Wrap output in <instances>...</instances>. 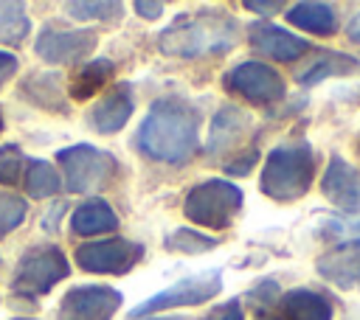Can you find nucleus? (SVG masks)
Returning <instances> with one entry per match:
<instances>
[{"label": "nucleus", "mask_w": 360, "mask_h": 320, "mask_svg": "<svg viewBox=\"0 0 360 320\" xmlns=\"http://www.w3.org/2000/svg\"><path fill=\"white\" fill-rule=\"evenodd\" d=\"M138 146L158 163H186L200 146V115L180 98H160L138 129Z\"/></svg>", "instance_id": "obj_1"}, {"label": "nucleus", "mask_w": 360, "mask_h": 320, "mask_svg": "<svg viewBox=\"0 0 360 320\" xmlns=\"http://www.w3.org/2000/svg\"><path fill=\"white\" fill-rule=\"evenodd\" d=\"M236 20L225 11H183L158 36V48L166 56L197 59L208 53H225L236 45Z\"/></svg>", "instance_id": "obj_2"}, {"label": "nucleus", "mask_w": 360, "mask_h": 320, "mask_svg": "<svg viewBox=\"0 0 360 320\" xmlns=\"http://www.w3.org/2000/svg\"><path fill=\"white\" fill-rule=\"evenodd\" d=\"M315 177V154L309 143L276 146L262 168V194L276 202H292L304 196Z\"/></svg>", "instance_id": "obj_3"}, {"label": "nucleus", "mask_w": 360, "mask_h": 320, "mask_svg": "<svg viewBox=\"0 0 360 320\" xmlns=\"http://www.w3.org/2000/svg\"><path fill=\"white\" fill-rule=\"evenodd\" d=\"M242 188H236L228 180H205L194 188H188L183 213L208 230H225L233 225L239 208H242Z\"/></svg>", "instance_id": "obj_4"}, {"label": "nucleus", "mask_w": 360, "mask_h": 320, "mask_svg": "<svg viewBox=\"0 0 360 320\" xmlns=\"http://www.w3.org/2000/svg\"><path fill=\"white\" fill-rule=\"evenodd\" d=\"M56 163L62 166L65 188L70 194H96L118 171L115 157L90 143H76V146L56 152Z\"/></svg>", "instance_id": "obj_5"}, {"label": "nucleus", "mask_w": 360, "mask_h": 320, "mask_svg": "<svg viewBox=\"0 0 360 320\" xmlns=\"http://www.w3.org/2000/svg\"><path fill=\"white\" fill-rule=\"evenodd\" d=\"M68 272L70 264L56 244H34L17 261V269L11 275V292L22 298H39L51 292L53 284L68 278Z\"/></svg>", "instance_id": "obj_6"}, {"label": "nucleus", "mask_w": 360, "mask_h": 320, "mask_svg": "<svg viewBox=\"0 0 360 320\" xmlns=\"http://www.w3.org/2000/svg\"><path fill=\"white\" fill-rule=\"evenodd\" d=\"M222 289V272L219 269H208L191 278H183L177 284H172L169 289L146 298L141 306H135L129 312V317H149L155 312H169V309H183V306H200L205 300H211L214 295H219Z\"/></svg>", "instance_id": "obj_7"}, {"label": "nucleus", "mask_w": 360, "mask_h": 320, "mask_svg": "<svg viewBox=\"0 0 360 320\" xmlns=\"http://www.w3.org/2000/svg\"><path fill=\"white\" fill-rule=\"evenodd\" d=\"M143 258V244L132 239H101L76 247V261L84 272L96 275H124Z\"/></svg>", "instance_id": "obj_8"}, {"label": "nucleus", "mask_w": 360, "mask_h": 320, "mask_svg": "<svg viewBox=\"0 0 360 320\" xmlns=\"http://www.w3.org/2000/svg\"><path fill=\"white\" fill-rule=\"evenodd\" d=\"M121 306V292L112 286H73L56 309V320H112Z\"/></svg>", "instance_id": "obj_9"}, {"label": "nucleus", "mask_w": 360, "mask_h": 320, "mask_svg": "<svg viewBox=\"0 0 360 320\" xmlns=\"http://www.w3.org/2000/svg\"><path fill=\"white\" fill-rule=\"evenodd\" d=\"M98 42V34L93 28H59V25H45L34 42V51L39 59L51 65H65V62H79L93 53Z\"/></svg>", "instance_id": "obj_10"}, {"label": "nucleus", "mask_w": 360, "mask_h": 320, "mask_svg": "<svg viewBox=\"0 0 360 320\" xmlns=\"http://www.w3.org/2000/svg\"><path fill=\"white\" fill-rule=\"evenodd\" d=\"M228 90L239 93L245 101L253 104H276L284 98V79L264 62H242L228 76Z\"/></svg>", "instance_id": "obj_11"}, {"label": "nucleus", "mask_w": 360, "mask_h": 320, "mask_svg": "<svg viewBox=\"0 0 360 320\" xmlns=\"http://www.w3.org/2000/svg\"><path fill=\"white\" fill-rule=\"evenodd\" d=\"M248 42L253 51H259L267 59L276 62H292L309 51V42L290 34L287 28H278L273 22H250L248 25Z\"/></svg>", "instance_id": "obj_12"}, {"label": "nucleus", "mask_w": 360, "mask_h": 320, "mask_svg": "<svg viewBox=\"0 0 360 320\" xmlns=\"http://www.w3.org/2000/svg\"><path fill=\"white\" fill-rule=\"evenodd\" d=\"M318 275L338 286V289H357L360 292V239L357 241H340L332 250H326L318 264Z\"/></svg>", "instance_id": "obj_13"}, {"label": "nucleus", "mask_w": 360, "mask_h": 320, "mask_svg": "<svg viewBox=\"0 0 360 320\" xmlns=\"http://www.w3.org/2000/svg\"><path fill=\"white\" fill-rule=\"evenodd\" d=\"M321 191L332 205H338L349 213L360 211V171L354 166H349L340 154H332V160L323 171V180H321Z\"/></svg>", "instance_id": "obj_14"}, {"label": "nucleus", "mask_w": 360, "mask_h": 320, "mask_svg": "<svg viewBox=\"0 0 360 320\" xmlns=\"http://www.w3.org/2000/svg\"><path fill=\"white\" fill-rule=\"evenodd\" d=\"M253 126L250 115L239 107H222L217 115H214V124H211V138H208V152L211 157H222L225 152H239L236 146L242 143L245 132Z\"/></svg>", "instance_id": "obj_15"}, {"label": "nucleus", "mask_w": 360, "mask_h": 320, "mask_svg": "<svg viewBox=\"0 0 360 320\" xmlns=\"http://www.w3.org/2000/svg\"><path fill=\"white\" fill-rule=\"evenodd\" d=\"M132 109H135V104H132L129 87H127V84H118L115 90H110V93L93 107L90 121H93L96 132H101V135H115V132L129 121Z\"/></svg>", "instance_id": "obj_16"}, {"label": "nucleus", "mask_w": 360, "mask_h": 320, "mask_svg": "<svg viewBox=\"0 0 360 320\" xmlns=\"http://www.w3.org/2000/svg\"><path fill=\"white\" fill-rule=\"evenodd\" d=\"M284 320H332V306L312 289H290L278 300Z\"/></svg>", "instance_id": "obj_17"}, {"label": "nucleus", "mask_w": 360, "mask_h": 320, "mask_svg": "<svg viewBox=\"0 0 360 320\" xmlns=\"http://www.w3.org/2000/svg\"><path fill=\"white\" fill-rule=\"evenodd\" d=\"M73 233L76 236H98V233H110L118 227V216L115 211L104 202V199H87L73 211Z\"/></svg>", "instance_id": "obj_18"}, {"label": "nucleus", "mask_w": 360, "mask_h": 320, "mask_svg": "<svg viewBox=\"0 0 360 320\" xmlns=\"http://www.w3.org/2000/svg\"><path fill=\"white\" fill-rule=\"evenodd\" d=\"M287 20L301 28V31H309V34H332L338 28V14L329 3H315V0H307V3H295L287 8Z\"/></svg>", "instance_id": "obj_19"}, {"label": "nucleus", "mask_w": 360, "mask_h": 320, "mask_svg": "<svg viewBox=\"0 0 360 320\" xmlns=\"http://www.w3.org/2000/svg\"><path fill=\"white\" fill-rule=\"evenodd\" d=\"M110 76H112V62L110 59H93V62H84L82 67H79V73L73 76V81H70V98L73 101H87V98H93L107 81H110Z\"/></svg>", "instance_id": "obj_20"}, {"label": "nucleus", "mask_w": 360, "mask_h": 320, "mask_svg": "<svg viewBox=\"0 0 360 320\" xmlns=\"http://www.w3.org/2000/svg\"><path fill=\"white\" fill-rule=\"evenodd\" d=\"M354 59L352 56H346V53H338V51H329V53H321L318 59H312V65L309 67H304L301 73H298V84L304 87H309V84H318V81H323V79H329V76H343V73H349V70H354Z\"/></svg>", "instance_id": "obj_21"}, {"label": "nucleus", "mask_w": 360, "mask_h": 320, "mask_svg": "<svg viewBox=\"0 0 360 320\" xmlns=\"http://www.w3.org/2000/svg\"><path fill=\"white\" fill-rule=\"evenodd\" d=\"M62 180H59V171L48 163V160H31L28 163V171H25V191L34 196V199H45V196H53L59 191Z\"/></svg>", "instance_id": "obj_22"}, {"label": "nucleus", "mask_w": 360, "mask_h": 320, "mask_svg": "<svg viewBox=\"0 0 360 320\" xmlns=\"http://www.w3.org/2000/svg\"><path fill=\"white\" fill-rule=\"evenodd\" d=\"M31 31V22L25 17L22 3H0V42L6 45H20Z\"/></svg>", "instance_id": "obj_23"}, {"label": "nucleus", "mask_w": 360, "mask_h": 320, "mask_svg": "<svg viewBox=\"0 0 360 320\" xmlns=\"http://www.w3.org/2000/svg\"><path fill=\"white\" fill-rule=\"evenodd\" d=\"M219 241L205 236V233H197L191 227H177L172 230L166 239H163V247L172 250V253H186V255H200V253H208L214 250Z\"/></svg>", "instance_id": "obj_24"}, {"label": "nucleus", "mask_w": 360, "mask_h": 320, "mask_svg": "<svg viewBox=\"0 0 360 320\" xmlns=\"http://www.w3.org/2000/svg\"><path fill=\"white\" fill-rule=\"evenodd\" d=\"M65 8L76 20H112V17H118L124 11V6L121 3H112V0H104V3L79 0V3H65Z\"/></svg>", "instance_id": "obj_25"}, {"label": "nucleus", "mask_w": 360, "mask_h": 320, "mask_svg": "<svg viewBox=\"0 0 360 320\" xmlns=\"http://www.w3.org/2000/svg\"><path fill=\"white\" fill-rule=\"evenodd\" d=\"M28 216V202L17 194H0V236L17 230Z\"/></svg>", "instance_id": "obj_26"}, {"label": "nucleus", "mask_w": 360, "mask_h": 320, "mask_svg": "<svg viewBox=\"0 0 360 320\" xmlns=\"http://www.w3.org/2000/svg\"><path fill=\"white\" fill-rule=\"evenodd\" d=\"M22 149L17 143H6L0 146V185H17L20 174H22Z\"/></svg>", "instance_id": "obj_27"}, {"label": "nucleus", "mask_w": 360, "mask_h": 320, "mask_svg": "<svg viewBox=\"0 0 360 320\" xmlns=\"http://www.w3.org/2000/svg\"><path fill=\"white\" fill-rule=\"evenodd\" d=\"M323 233H329L335 239L357 241L360 239V216H335L323 225Z\"/></svg>", "instance_id": "obj_28"}, {"label": "nucleus", "mask_w": 360, "mask_h": 320, "mask_svg": "<svg viewBox=\"0 0 360 320\" xmlns=\"http://www.w3.org/2000/svg\"><path fill=\"white\" fill-rule=\"evenodd\" d=\"M205 320H245V312H242V303L233 298V300H228V303L211 309Z\"/></svg>", "instance_id": "obj_29"}, {"label": "nucleus", "mask_w": 360, "mask_h": 320, "mask_svg": "<svg viewBox=\"0 0 360 320\" xmlns=\"http://www.w3.org/2000/svg\"><path fill=\"white\" fill-rule=\"evenodd\" d=\"M17 67H20V62H17V56L14 53H8V51H0V87L17 73Z\"/></svg>", "instance_id": "obj_30"}, {"label": "nucleus", "mask_w": 360, "mask_h": 320, "mask_svg": "<svg viewBox=\"0 0 360 320\" xmlns=\"http://www.w3.org/2000/svg\"><path fill=\"white\" fill-rule=\"evenodd\" d=\"M245 8L248 11H259V14H276V11H284V0H245Z\"/></svg>", "instance_id": "obj_31"}, {"label": "nucleus", "mask_w": 360, "mask_h": 320, "mask_svg": "<svg viewBox=\"0 0 360 320\" xmlns=\"http://www.w3.org/2000/svg\"><path fill=\"white\" fill-rule=\"evenodd\" d=\"M135 11L141 14V17H146V20H158L160 14H163V3H146V0H135Z\"/></svg>", "instance_id": "obj_32"}, {"label": "nucleus", "mask_w": 360, "mask_h": 320, "mask_svg": "<svg viewBox=\"0 0 360 320\" xmlns=\"http://www.w3.org/2000/svg\"><path fill=\"white\" fill-rule=\"evenodd\" d=\"M349 39H352V42H360V14L349 22Z\"/></svg>", "instance_id": "obj_33"}, {"label": "nucleus", "mask_w": 360, "mask_h": 320, "mask_svg": "<svg viewBox=\"0 0 360 320\" xmlns=\"http://www.w3.org/2000/svg\"><path fill=\"white\" fill-rule=\"evenodd\" d=\"M146 320H177V317H146Z\"/></svg>", "instance_id": "obj_34"}, {"label": "nucleus", "mask_w": 360, "mask_h": 320, "mask_svg": "<svg viewBox=\"0 0 360 320\" xmlns=\"http://www.w3.org/2000/svg\"><path fill=\"white\" fill-rule=\"evenodd\" d=\"M0 132H3V115H0Z\"/></svg>", "instance_id": "obj_35"}, {"label": "nucleus", "mask_w": 360, "mask_h": 320, "mask_svg": "<svg viewBox=\"0 0 360 320\" xmlns=\"http://www.w3.org/2000/svg\"><path fill=\"white\" fill-rule=\"evenodd\" d=\"M14 320H31V317H14Z\"/></svg>", "instance_id": "obj_36"}, {"label": "nucleus", "mask_w": 360, "mask_h": 320, "mask_svg": "<svg viewBox=\"0 0 360 320\" xmlns=\"http://www.w3.org/2000/svg\"><path fill=\"white\" fill-rule=\"evenodd\" d=\"M270 320H273V317H270Z\"/></svg>", "instance_id": "obj_37"}]
</instances>
